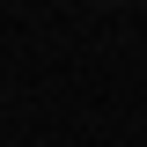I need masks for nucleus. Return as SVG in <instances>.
I'll return each instance as SVG.
<instances>
[]
</instances>
